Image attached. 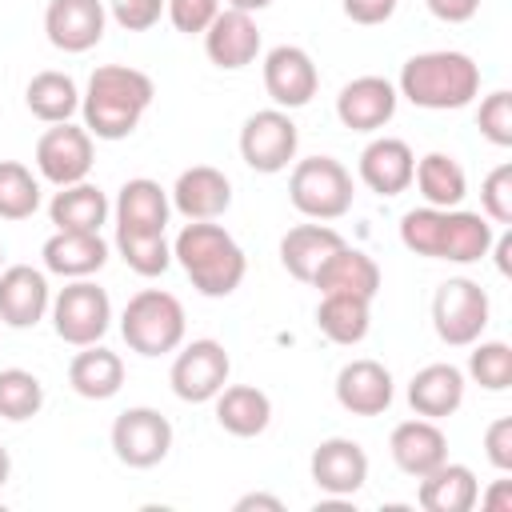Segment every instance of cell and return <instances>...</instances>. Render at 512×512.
Returning <instances> with one entry per match:
<instances>
[{
    "label": "cell",
    "mask_w": 512,
    "mask_h": 512,
    "mask_svg": "<svg viewBox=\"0 0 512 512\" xmlns=\"http://www.w3.org/2000/svg\"><path fill=\"white\" fill-rule=\"evenodd\" d=\"M492 220L484 212L464 208H412L400 216V244L412 256L428 260H452V264H476L492 252Z\"/></svg>",
    "instance_id": "1"
},
{
    "label": "cell",
    "mask_w": 512,
    "mask_h": 512,
    "mask_svg": "<svg viewBox=\"0 0 512 512\" xmlns=\"http://www.w3.org/2000/svg\"><path fill=\"white\" fill-rule=\"evenodd\" d=\"M152 96L156 88L148 72L128 64H100L88 76V88L80 96L84 128L92 132V140H124L144 120Z\"/></svg>",
    "instance_id": "2"
},
{
    "label": "cell",
    "mask_w": 512,
    "mask_h": 512,
    "mask_svg": "<svg viewBox=\"0 0 512 512\" xmlns=\"http://www.w3.org/2000/svg\"><path fill=\"white\" fill-rule=\"evenodd\" d=\"M396 92L416 108L456 112V108H468L480 96V64L468 52H456V48L420 52V56L404 60Z\"/></svg>",
    "instance_id": "3"
},
{
    "label": "cell",
    "mask_w": 512,
    "mask_h": 512,
    "mask_svg": "<svg viewBox=\"0 0 512 512\" xmlns=\"http://www.w3.org/2000/svg\"><path fill=\"white\" fill-rule=\"evenodd\" d=\"M172 260H180L192 288L212 300L232 296L248 272V260H244V248L236 244V236L212 220H188L180 228V236L172 240Z\"/></svg>",
    "instance_id": "4"
},
{
    "label": "cell",
    "mask_w": 512,
    "mask_h": 512,
    "mask_svg": "<svg viewBox=\"0 0 512 512\" xmlns=\"http://www.w3.org/2000/svg\"><path fill=\"white\" fill-rule=\"evenodd\" d=\"M120 336L140 356H168L184 344V304L164 288H144L124 304Z\"/></svg>",
    "instance_id": "5"
},
{
    "label": "cell",
    "mask_w": 512,
    "mask_h": 512,
    "mask_svg": "<svg viewBox=\"0 0 512 512\" xmlns=\"http://www.w3.org/2000/svg\"><path fill=\"white\" fill-rule=\"evenodd\" d=\"M352 172L332 156H308L292 164L288 200L308 220H340L352 208Z\"/></svg>",
    "instance_id": "6"
},
{
    "label": "cell",
    "mask_w": 512,
    "mask_h": 512,
    "mask_svg": "<svg viewBox=\"0 0 512 512\" xmlns=\"http://www.w3.org/2000/svg\"><path fill=\"white\" fill-rule=\"evenodd\" d=\"M488 316H492L488 292L468 276L444 280L436 288V296H432V328L448 348L476 344L484 336V328H488Z\"/></svg>",
    "instance_id": "7"
},
{
    "label": "cell",
    "mask_w": 512,
    "mask_h": 512,
    "mask_svg": "<svg viewBox=\"0 0 512 512\" xmlns=\"http://www.w3.org/2000/svg\"><path fill=\"white\" fill-rule=\"evenodd\" d=\"M52 328L64 344L72 348H84V344H100V336L108 332L112 324V300L100 284H92L88 276L64 284L56 296H52Z\"/></svg>",
    "instance_id": "8"
},
{
    "label": "cell",
    "mask_w": 512,
    "mask_h": 512,
    "mask_svg": "<svg viewBox=\"0 0 512 512\" xmlns=\"http://www.w3.org/2000/svg\"><path fill=\"white\" fill-rule=\"evenodd\" d=\"M296 144H300V132L284 108H260L240 128V156L252 172H264V176L284 172L296 160Z\"/></svg>",
    "instance_id": "9"
},
{
    "label": "cell",
    "mask_w": 512,
    "mask_h": 512,
    "mask_svg": "<svg viewBox=\"0 0 512 512\" xmlns=\"http://www.w3.org/2000/svg\"><path fill=\"white\" fill-rule=\"evenodd\" d=\"M228 372H232V360H228V348L220 340H192V344H180L176 348V360H172V372H168V384L180 400L188 404H208L216 400V392L228 384Z\"/></svg>",
    "instance_id": "10"
},
{
    "label": "cell",
    "mask_w": 512,
    "mask_h": 512,
    "mask_svg": "<svg viewBox=\"0 0 512 512\" xmlns=\"http://www.w3.org/2000/svg\"><path fill=\"white\" fill-rule=\"evenodd\" d=\"M112 452L120 464L128 468H156L168 452H172V424L164 412L156 408H124L116 420H112Z\"/></svg>",
    "instance_id": "11"
},
{
    "label": "cell",
    "mask_w": 512,
    "mask_h": 512,
    "mask_svg": "<svg viewBox=\"0 0 512 512\" xmlns=\"http://www.w3.org/2000/svg\"><path fill=\"white\" fill-rule=\"evenodd\" d=\"M92 160H96V148H92V132L80 128V124H52L40 140H36V172L64 188V184H80L88 180L92 172Z\"/></svg>",
    "instance_id": "12"
},
{
    "label": "cell",
    "mask_w": 512,
    "mask_h": 512,
    "mask_svg": "<svg viewBox=\"0 0 512 512\" xmlns=\"http://www.w3.org/2000/svg\"><path fill=\"white\" fill-rule=\"evenodd\" d=\"M316 88H320V72L300 44H276L264 56V92L272 96L276 108L284 112L304 108L316 96Z\"/></svg>",
    "instance_id": "13"
},
{
    "label": "cell",
    "mask_w": 512,
    "mask_h": 512,
    "mask_svg": "<svg viewBox=\"0 0 512 512\" xmlns=\"http://www.w3.org/2000/svg\"><path fill=\"white\" fill-rule=\"evenodd\" d=\"M308 472H312V484L328 496H356L368 480V452L348 440V436H328L312 448V460H308Z\"/></svg>",
    "instance_id": "14"
},
{
    "label": "cell",
    "mask_w": 512,
    "mask_h": 512,
    "mask_svg": "<svg viewBox=\"0 0 512 512\" xmlns=\"http://www.w3.org/2000/svg\"><path fill=\"white\" fill-rule=\"evenodd\" d=\"M396 84L384 76H356L336 96V120L352 132H376L396 116Z\"/></svg>",
    "instance_id": "15"
},
{
    "label": "cell",
    "mask_w": 512,
    "mask_h": 512,
    "mask_svg": "<svg viewBox=\"0 0 512 512\" xmlns=\"http://www.w3.org/2000/svg\"><path fill=\"white\" fill-rule=\"evenodd\" d=\"M204 52L216 68L224 72H240L260 56V28L252 20V12L240 8H220L216 20L204 28Z\"/></svg>",
    "instance_id": "16"
},
{
    "label": "cell",
    "mask_w": 512,
    "mask_h": 512,
    "mask_svg": "<svg viewBox=\"0 0 512 512\" xmlns=\"http://www.w3.org/2000/svg\"><path fill=\"white\" fill-rule=\"evenodd\" d=\"M52 308L48 276L32 264L0 268V324L8 328H36Z\"/></svg>",
    "instance_id": "17"
},
{
    "label": "cell",
    "mask_w": 512,
    "mask_h": 512,
    "mask_svg": "<svg viewBox=\"0 0 512 512\" xmlns=\"http://www.w3.org/2000/svg\"><path fill=\"white\" fill-rule=\"evenodd\" d=\"M392 372L380 360H348L336 372V404L352 416H380L392 408Z\"/></svg>",
    "instance_id": "18"
},
{
    "label": "cell",
    "mask_w": 512,
    "mask_h": 512,
    "mask_svg": "<svg viewBox=\"0 0 512 512\" xmlns=\"http://www.w3.org/2000/svg\"><path fill=\"white\" fill-rule=\"evenodd\" d=\"M104 4L100 0H48L44 32L60 52H88L104 40Z\"/></svg>",
    "instance_id": "19"
},
{
    "label": "cell",
    "mask_w": 512,
    "mask_h": 512,
    "mask_svg": "<svg viewBox=\"0 0 512 512\" xmlns=\"http://www.w3.org/2000/svg\"><path fill=\"white\" fill-rule=\"evenodd\" d=\"M388 452H392V464H396L404 476L420 480V476H428L436 464L448 460V436L440 432L436 420L416 416V420H404V424L392 428Z\"/></svg>",
    "instance_id": "20"
},
{
    "label": "cell",
    "mask_w": 512,
    "mask_h": 512,
    "mask_svg": "<svg viewBox=\"0 0 512 512\" xmlns=\"http://www.w3.org/2000/svg\"><path fill=\"white\" fill-rule=\"evenodd\" d=\"M172 208L188 220H216L232 208V180L212 164H192L172 184Z\"/></svg>",
    "instance_id": "21"
},
{
    "label": "cell",
    "mask_w": 512,
    "mask_h": 512,
    "mask_svg": "<svg viewBox=\"0 0 512 512\" xmlns=\"http://www.w3.org/2000/svg\"><path fill=\"white\" fill-rule=\"evenodd\" d=\"M412 168H416V156L396 136H376L360 152V180L376 196H400L412 184Z\"/></svg>",
    "instance_id": "22"
},
{
    "label": "cell",
    "mask_w": 512,
    "mask_h": 512,
    "mask_svg": "<svg viewBox=\"0 0 512 512\" xmlns=\"http://www.w3.org/2000/svg\"><path fill=\"white\" fill-rule=\"evenodd\" d=\"M312 288H320V296H324V292H348V296L376 300V292H380V264H376L368 252H360V248H352V244H340V248L316 268Z\"/></svg>",
    "instance_id": "23"
},
{
    "label": "cell",
    "mask_w": 512,
    "mask_h": 512,
    "mask_svg": "<svg viewBox=\"0 0 512 512\" xmlns=\"http://www.w3.org/2000/svg\"><path fill=\"white\" fill-rule=\"evenodd\" d=\"M340 244H344V236H340L336 228H328L324 220H316V224H296V228H288V232L280 236V264H284V272H288L292 280L312 284L316 268H320Z\"/></svg>",
    "instance_id": "24"
},
{
    "label": "cell",
    "mask_w": 512,
    "mask_h": 512,
    "mask_svg": "<svg viewBox=\"0 0 512 512\" xmlns=\"http://www.w3.org/2000/svg\"><path fill=\"white\" fill-rule=\"evenodd\" d=\"M44 256V268L64 276V280H80V276H92L104 268L108 260V244L100 240V232H52L40 248Z\"/></svg>",
    "instance_id": "25"
},
{
    "label": "cell",
    "mask_w": 512,
    "mask_h": 512,
    "mask_svg": "<svg viewBox=\"0 0 512 512\" xmlns=\"http://www.w3.org/2000/svg\"><path fill=\"white\" fill-rule=\"evenodd\" d=\"M408 404L416 416L444 420L464 404V372L456 364H424L408 380Z\"/></svg>",
    "instance_id": "26"
},
{
    "label": "cell",
    "mask_w": 512,
    "mask_h": 512,
    "mask_svg": "<svg viewBox=\"0 0 512 512\" xmlns=\"http://www.w3.org/2000/svg\"><path fill=\"white\" fill-rule=\"evenodd\" d=\"M476 496H480L476 472L468 464H452V460H444L428 476H420V488H416V504L424 512H472Z\"/></svg>",
    "instance_id": "27"
},
{
    "label": "cell",
    "mask_w": 512,
    "mask_h": 512,
    "mask_svg": "<svg viewBox=\"0 0 512 512\" xmlns=\"http://www.w3.org/2000/svg\"><path fill=\"white\" fill-rule=\"evenodd\" d=\"M216 424L228 436L252 440L272 424V400L256 384H224L216 392Z\"/></svg>",
    "instance_id": "28"
},
{
    "label": "cell",
    "mask_w": 512,
    "mask_h": 512,
    "mask_svg": "<svg viewBox=\"0 0 512 512\" xmlns=\"http://www.w3.org/2000/svg\"><path fill=\"white\" fill-rule=\"evenodd\" d=\"M68 384L84 400H112L124 384V360L104 344H84L68 364Z\"/></svg>",
    "instance_id": "29"
},
{
    "label": "cell",
    "mask_w": 512,
    "mask_h": 512,
    "mask_svg": "<svg viewBox=\"0 0 512 512\" xmlns=\"http://www.w3.org/2000/svg\"><path fill=\"white\" fill-rule=\"evenodd\" d=\"M168 212H172L168 192H164L156 180H148V176L124 180V184H120V192H116V228L164 232Z\"/></svg>",
    "instance_id": "30"
},
{
    "label": "cell",
    "mask_w": 512,
    "mask_h": 512,
    "mask_svg": "<svg viewBox=\"0 0 512 512\" xmlns=\"http://www.w3.org/2000/svg\"><path fill=\"white\" fill-rule=\"evenodd\" d=\"M48 216H52V224L60 232H100L104 220H108V196L96 184H88V180L64 184L52 196Z\"/></svg>",
    "instance_id": "31"
},
{
    "label": "cell",
    "mask_w": 512,
    "mask_h": 512,
    "mask_svg": "<svg viewBox=\"0 0 512 512\" xmlns=\"http://www.w3.org/2000/svg\"><path fill=\"white\" fill-rule=\"evenodd\" d=\"M372 324V300L364 296H348V292H324L320 308H316V328L332 340V344H360L368 336Z\"/></svg>",
    "instance_id": "32"
},
{
    "label": "cell",
    "mask_w": 512,
    "mask_h": 512,
    "mask_svg": "<svg viewBox=\"0 0 512 512\" xmlns=\"http://www.w3.org/2000/svg\"><path fill=\"white\" fill-rule=\"evenodd\" d=\"M412 180H416L424 204H432V208H460V200L468 196V176H464L460 160L448 152L420 156L412 168Z\"/></svg>",
    "instance_id": "33"
},
{
    "label": "cell",
    "mask_w": 512,
    "mask_h": 512,
    "mask_svg": "<svg viewBox=\"0 0 512 512\" xmlns=\"http://www.w3.org/2000/svg\"><path fill=\"white\" fill-rule=\"evenodd\" d=\"M24 104H28V112L36 116V120H44V124H64V120H72V112L80 108V88H76V80L68 76V72H36L32 80H28V88H24Z\"/></svg>",
    "instance_id": "34"
},
{
    "label": "cell",
    "mask_w": 512,
    "mask_h": 512,
    "mask_svg": "<svg viewBox=\"0 0 512 512\" xmlns=\"http://www.w3.org/2000/svg\"><path fill=\"white\" fill-rule=\"evenodd\" d=\"M116 252L136 276H160L172 264V244L164 240V232L116 228Z\"/></svg>",
    "instance_id": "35"
},
{
    "label": "cell",
    "mask_w": 512,
    "mask_h": 512,
    "mask_svg": "<svg viewBox=\"0 0 512 512\" xmlns=\"http://www.w3.org/2000/svg\"><path fill=\"white\" fill-rule=\"evenodd\" d=\"M40 208V180L20 160H0V220H28Z\"/></svg>",
    "instance_id": "36"
},
{
    "label": "cell",
    "mask_w": 512,
    "mask_h": 512,
    "mask_svg": "<svg viewBox=\"0 0 512 512\" xmlns=\"http://www.w3.org/2000/svg\"><path fill=\"white\" fill-rule=\"evenodd\" d=\"M44 408V384L28 368H0V416L20 424Z\"/></svg>",
    "instance_id": "37"
},
{
    "label": "cell",
    "mask_w": 512,
    "mask_h": 512,
    "mask_svg": "<svg viewBox=\"0 0 512 512\" xmlns=\"http://www.w3.org/2000/svg\"><path fill=\"white\" fill-rule=\"evenodd\" d=\"M468 376L484 392H504L512 384V348L504 340H480L468 356Z\"/></svg>",
    "instance_id": "38"
},
{
    "label": "cell",
    "mask_w": 512,
    "mask_h": 512,
    "mask_svg": "<svg viewBox=\"0 0 512 512\" xmlns=\"http://www.w3.org/2000/svg\"><path fill=\"white\" fill-rule=\"evenodd\" d=\"M476 128L484 140H492L496 148H512V92L496 88L480 100L476 108Z\"/></svg>",
    "instance_id": "39"
},
{
    "label": "cell",
    "mask_w": 512,
    "mask_h": 512,
    "mask_svg": "<svg viewBox=\"0 0 512 512\" xmlns=\"http://www.w3.org/2000/svg\"><path fill=\"white\" fill-rule=\"evenodd\" d=\"M480 212L492 224H512V164H496L480 184Z\"/></svg>",
    "instance_id": "40"
},
{
    "label": "cell",
    "mask_w": 512,
    "mask_h": 512,
    "mask_svg": "<svg viewBox=\"0 0 512 512\" xmlns=\"http://www.w3.org/2000/svg\"><path fill=\"white\" fill-rule=\"evenodd\" d=\"M164 12H168V20H172L176 32H184V36H204V28H208V24L216 20V12H220V0H168Z\"/></svg>",
    "instance_id": "41"
},
{
    "label": "cell",
    "mask_w": 512,
    "mask_h": 512,
    "mask_svg": "<svg viewBox=\"0 0 512 512\" xmlns=\"http://www.w3.org/2000/svg\"><path fill=\"white\" fill-rule=\"evenodd\" d=\"M164 4L168 0H116L112 4V16L124 32H148L160 16H164Z\"/></svg>",
    "instance_id": "42"
},
{
    "label": "cell",
    "mask_w": 512,
    "mask_h": 512,
    "mask_svg": "<svg viewBox=\"0 0 512 512\" xmlns=\"http://www.w3.org/2000/svg\"><path fill=\"white\" fill-rule=\"evenodd\" d=\"M484 456L496 472H512V416H500L484 428Z\"/></svg>",
    "instance_id": "43"
},
{
    "label": "cell",
    "mask_w": 512,
    "mask_h": 512,
    "mask_svg": "<svg viewBox=\"0 0 512 512\" xmlns=\"http://www.w3.org/2000/svg\"><path fill=\"white\" fill-rule=\"evenodd\" d=\"M340 8H344V16H348L352 24H364V28H372V24H384V20H392V12H396V0H340Z\"/></svg>",
    "instance_id": "44"
},
{
    "label": "cell",
    "mask_w": 512,
    "mask_h": 512,
    "mask_svg": "<svg viewBox=\"0 0 512 512\" xmlns=\"http://www.w3.org/2000/svg\"><path fill=\"white\" fill-rule=\"evenodd\" d=\"M424 4L444 24H464V20H472L480 12V0H424Z\"/></svg>",
    "instance_id": "45"
},
{
    "label": "cell",
    "mask_w": 512,
    "mask_h": 512,
    "mask_svg": "<svg viewBox=\"0 0 512 512\" xmlns=\"http://www.w3.org/2000/svg\"><path fill=\"white\" fill-rule=\"evenodd\" d=\"M488 512H512V480H496L484 496H476Z\"/></svg>",
    "instance_id": "46"
},
{
    "label": "cell",
    "mask_w": 512,
    "mask_h": 512,
    "mask_svg": "<svg viewBox=\"0 0 512 512\" xmlns=\"http://www.w3.org/2000/svg\"><path fill=\"white\" fill-rule=\"evenodd\" d=\"M252 508H268V512H284V500L280 496H268V492H248L236 500V512H252Z\"/></svg>",
    "instance_id": "47"
},
{
    "label": "cell",
    "mask_w": 512,
    "mask_h": 512,
    "mask_svg": "<svg viewBox=\"0 0 512 512\" xmlns=\"http://www.w3.org/2000/svg\"><path fill=\"white\" fill-rule=\"evenodd\" d=\"M492 244H496V272H500V276H508V272H512V260H508V256H512V236L504 232V236H500V240H492Z\"/></svg>",
    "instance_id": "48"
},
{
    "label": "cell",
    "mask_w": 512,
    "mask_h": 512,
    "mask_svg": "<svg viewBox=\"0 0 512 512\" xmlns=\"http://www.w3.org/2000/svg\"><path fill=\"white\" fill-rule=\"evenodd\" d=\"M272 0H228V8H240V12H260V8H268Z\"/></svg>",
    "instance_id": "49"
},
{
    "label": "cell",
    "mask_w": 512,
    "mask_h": 512,
    "mask_svg": "<svg viewBox=\"0 0 512 512\" xmlns=\"http://www.w3.org/2000/svg\"><path fill=\"white\" fill-rule=\"evenodd\" d=\"M8 476H12V456H8V448L0 444V488L8 484Z\"/></svg>",
    "instance_id": "50"
},
{
    "label": "cell",
    "mask_w": 512,
    "mask_h": 512,
    "mask_svg": "<svg viewBox=\"0 0 512 512\" xmlns=\"http://www.w3.org/2000/svg\"><path fill=\"white\" fill-rule=\"evenodd\" d=\"M0 268H4V248H0Z\"/></svg>",
    "instance_id": "51"
}]
</instances>
